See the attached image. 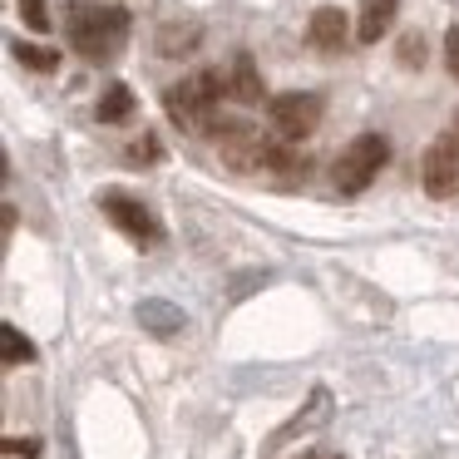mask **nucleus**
<instances>
[{
    "mask_svg": "<svg viewBox=\"0 0 459 459\" xmlns=\"http://www.w3.org/2000/svg\"><path fill=\"white\" fill-rule=\"evenodd\" d=\"M100 208H104V218H109L129 242H139V247H153V242H159V222H153V212L143 208L139 198L109 188V193H100Z\"/></svg>",
    "mask_w": 459,
    "mask_h": 459,
    "instance_id": "obj_6",
    "label": "nucleus"
},
{
    "mask_svg": "<svg viewBox=\"0 0 459 459\" xmlns=\"http://www.w3.org/2000/svg\"><path fill=\"white\" fill-rule=\"evenodd\" d=\"M21 15L30 30H50V11H45V0H21Z\"/></svg>",
    "mask_w": 459,
    "mask_h": 459,
    "instance_id": "obj_19",
    "label": "nucleus"
},
{
    "mask_svg": "<svg viewBox=\"0 0 459 459\" xmlns=\"http://www.w3.org/2000/svg\"><path fill=\"white\" fill-rule=\"evenodd\" d=\"M400 15V0H360V15H356V40L360 45H376L380 35H390Z\"/></svg>",
    "mask_w": 459,
    "mask_h": 459,
    "instance_id": "obj_9",
    "label": "nucleus"
},
{
    "mask_svg": "<svg viewBox=\"0 0 459 459\" xmlns=\"http://www.w3.org/2000/svg\"><path fill=\"white\" fill-rule=\"evenodd\" d=\"M321 124V94H301V90H287L272 100V129H277V139L287 143H301L311 139Z\"/></svg>",
    "mask_w": 459,
    "mask_h": 459,
    "instance_id": "obj_5",
    "label": "nucleus"
},
{
    "mask_svg": "<svg viewBox=\"0 0 459 459\" xmlns=\"http://www.w3.org/2000/svg\"><path fill=\"white\" fill-rule=\"evenodd\" d=\"M65 30H70V45L80 60L109 65L124 50V40H129V11L124 5H90V0H80V5H70Z\"/></svg>",
    "mask_w": 459,
    "mask_h": 459,
    "instance_id": "obj_1",
    "label": "nucleus"
},
{
    "mask_svg": "<svg viewBox=\"0 0 459 459\" xmlns=\"http://www.w3.org/2000/svg\"><path fill=\"white\" fill-rule=\"evenodd\" d=\"M129 159H134V163H159V159H163L159 139H153V134H143V139H134V143H129Z\"/></svg>",
    "mask_w": 459,
    "mask_h": 459,
    "instance_id": "obj_18",
    "label": "nucleus"
},
{
    "mask_svg": "<svg viewBox=\"0 0 459 459\" xmlns=\"http://www.w3.org/2000/svg\"><path fill=\"white\" fill-rule=\"evenodd\" d=\"M307 35H311V45H316L321 55H341L346 40H351V25H346V15H341L336 5H321V11H311Z\"/></svg>",
    "mask_w": 459,
    "mask_h": 459,
    "instance_id": "obj_8",
    "label": "nucleus"
},
{
    "mask_svg": "<svg viewBox=\"0 0 459 459\" xmlns=\"http://www.w3.org/2000/svg\"><path fill=\"white\" fill-rule=\"evenodd\" d=\"M15 60L25 65V70H40V74H50V70H60V50H50V45H15Z\"/></svg>",
    "mask_w": 459,
    "mask_h": 459,
    "instance_id": "obj_16",
    "label": "nucleus"
},
{
    "mask_svg": "<svg viewBox=\"0 0 459 459\" xmlns=\"http://www.w3.org/2000/svg\"><path fill=\"white\" fill-rule=\"evenodd\" d=\"M0 360H5V366H25V360H35V346L11 326V321L0 326Z\"/></svg>",
    "mask_w": 459,
    "mask_h": 459,
    "instance_id": "obj_15",
    "label": "nucleus"
},
{
    "mask_svg": "<svg viewBox=\"0 0 459 459\" xmlns=\"http://www.w3.org/2000/svg\"><path fill=\"white\" fill-rule=\"evenodd\" d=\"M326 420H331V395H326V390L316 385V390H311V410H301L297 420H287V425H281L277 435L267 439V455H272V449H277V445H287L291 435H301V429H311V425H326Z\"/></svg>",
    "mask_w": 459,
    "mask_h": 459,
    "instance_id": "obj_11",
    "label": "nucleus"
},
{
    "mask_svg": "<svg viewBox=\"0 0 459 459\" xmlns=\"http://www.w3.org/2000/svg\"><path fill=\"white\" fill-rule=\"evenodd\" d=\"M445 65H449V74L459 80V25H449V35H445Z\"/></svg>",
    "mask_w": 459,
    "mask_h": 459,
    "instance_id": "obj_20",
    "label": "nucleus"
},
{
    "mask_svg": "<svg viewBox=\"0 0 459 459\" xmlns=\"http://www.w3.org/2000/svg\"><path fill=\"white\" fill-rule=\"evenodd\" d=\"M311 459H321V455H311Z\"/></svg>",
    "mask_w": 459,
    "mask_h": 459,
    "instance_id": "obj_23",
    "label": "nucleus"
},
{
    "mask_svg": "<svg viewBox=\"0 0 459 459\" xmlns=\"http://www.w3.org/2000/svg\"><path fill=\"white\" fill-rule=\"evenodd\" d=\"M198 40H203V30H198V21H169L159 30V55H188V50H198Z\"/></svg>",
    "mask_w": 459,
    "mask_h": 459,
    "instance_id": "obj_12",
    "label": "nucleus"
},
{
    "mask_svg": "<svg viewBox=\"0 0 459 459\" xmlns=\"http://www.w3.org/2000/svg\"><path fill=\"white\" fill-rule=\"evenodd\" d=\"M222 84H228V94H232L238 104H257V100H262L257 60H252V55H232V70L222 74Z\"/></svg>",
    "mask_w": 459,
    "mask_h": 459,
    "instance_id": "obj_10",
    "label": "nucleus"
},
{
    "mask_svg": "<svg viewBox=\"0 0 459 459\" xmlns=\"http://www.w3.org/2000/svg\"><path fill=\"white\" fill-rule=\"evenodd\" d=\"M228 94L218 70H198L188 80H178L169 94H163V109L178 124L183 134H212L218 129V100Z\"/></svg>",
    "mask_w": 459,
    "mask_h": 459,
    "instance_id": "obj_2",
    "label": "nucleus"
},
{
    "mask_svg": "<svg viewBox=\"0 0 459 459\" xmlns=\"http://www.w3.org/2000/svg\"><path fill=\"white\" fill-rule=\"evenodd\" d=\"M385 159H390V143L380 139V134H360V139H351L346 149H341L336 169H331L336 193H341V198H356V193H366L370 178L385 169Z\"/></svg>",
    "mask_w": 459,
    "mask_h": 459,
    "instance_id": "obj_3",
    "label": "nucleus"
},
{
    "mask_svg": "<svg viewBox=\"0 0 459 459\" xmlns=\"http://www.w3.org/2000/svg\"><path fill=\"white\" fill-rule=\"evenodd\" d=\"M5 455H25V459H35V455H40V445H35V439H5Z\"/></svg>",
    "mask_w": 459,
    "mask_h": 459,
    "instance_id": "obj_21",
    "label": "nucleus"
},
{
    "mask_svg": "<svg viewBox=\"0 0 459 459\" xmlns=\"http://www.w3.org/2000/svg\"><path fill=\"white\" fill-rule=\"evenodd\" d=\"M420 183H425L429 198H455L459 193V139L455 134H439L429 143L425 163H420Z\"/></svg>",
    "mask_w": 459,
    "mask_h": 459,
    "instance_id": "obj_7",
    "label": "nucleus"
},
{
    "mask_svg": "<svg viewBox=\"0 0 459 459\" xmlns=\"http://www.w3.org/2000/svg\"><path fill=\"white\" fill-rule=\"evenodd\" d=\"M139 321L153 331V336H173V331H183V311L169 307V301H139Z\"/></svg>",
    "mask_w": 459,
    "mask_h": 459,
    "instance_id": "obj_13",
    "label": "nucleus"
},
{
    "mask_svg": "<svg viewBox=\"0 0 459 459\" xmlns=\"http://www.w3.org/2000/svg\"><path fill=\"white\" fill-rule=\"evenodd\" d=\"M425 40H420V35H405V40H400V65H410V70H425Z\"/></svg>",
    "mask_w": 459,
    "mask_h": 459,
    "instance_id": "obj_17",
    "label": "nucleus"
},
{
    "mask_svg": "<svg viewBox=\"0 0 459 459\" xmlns=\"http://www.w3.org/2000/svg\"><path fill=\"white\" fill-rule=\"evenodd\" d=\"M218 134V159L228 163L232 173H267L272 178V163H277V143L272 139H262L252 124H222V129H212Z\"/></svg>",
    "mask_w": 459,
    "mask_h": 459,
    "instance_id": "obj_4",
    "label": "nucleus"
},
{
    "mask_svg": "<svg viewBox=\"0 0 459 459\" xmlns=\"http://www.w3.org/2000/svg\"><path fill=\"white\" fill-rule=\"evenodd\" d=\"M449 134H455V139H459V109H455V124H449Z\"/></svg>",
    "mask_w": 459,
    "mask_h": 459,
    "instance_id": "obj_22",
    "label": "nucleus"
},
{
    "mask_svg": "<svg viewBox=\"0 0 459 459\" xmlns=\"http://www.w3.org/2000/svg\"><path fill=\"white\" fill-rule=\"evenodd\" d=\"M134 114V90L129 84H109V90L100 94V119L104 124H124Z\"/></svg>",
    "mask_w": 459,
    "mask_h": 459,
    "instance_id": "obj_14",
    "label": "nucleus"
}]
</instances>
